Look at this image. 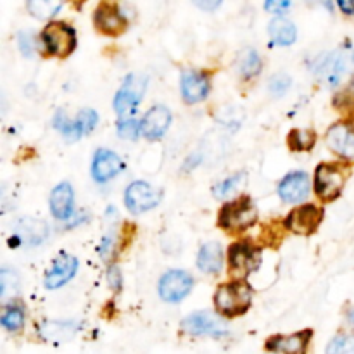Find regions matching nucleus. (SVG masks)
Masks as SVG:
<instances>
[{
    "label": "nucleus",
    "mask_w": 354,
    "mask_h": 354,
    "mask_svg": "<svg viewBox=\"0 0 354 354\" xmlns=\"http://www.w3.org/2000/svg\"><path fill=\"white\" fill-rule=\"evenodd\" d=\"M265 9L268 12L277 14V16H282L290 9V0H266Z\"/></svg>",
    "instance_id": "obj_36"
},
{
    "label": "nucleus",
    "mask_w": 354,
    "mask_h": 354,
    "mask_svg": "<svg viewBox=\"0 0 354 354\" xmlns=\"http://www.w3.org/2000/svg\"><path fill=\"white\" fill-rule=\"evenodd\" d=\"M261 265V252L252 242L241 241L235 242L228 249V266H230V275L235 279H244L251 275L252 272Z\"/></svg>",
    "instance_id": "obj_6"
},
{
    "label": "nucleus",
    "mask_w": 354,
    "mask_h": 354,
    "mask_svg": "<svg viewBox=\"0 0 354 354\" xmlns=\"http://www.w3.org/2000/svg\"><path fill=\"white\" fill-rule=\"evenodd\" d=\"M197 266L201 272L209 273V275H216L221 272L223 266V249L218 242H207L201 248L199 256H197Z\"/></svg>",
    "instance_id": "obj_21"
},
{
    "label": "nucleus",
    "mask_w": 354,
    "mask_h": 354,
    "mask_svg": "<svg viewBox=\"0 0 354 354\" xmlns=\"http://www.w3.org/2000/svg\"><path fill=\"white\" fill-rule=\"evenodd\" d=\"M183 330L189 332L192 335H211V337H221L227 334V328L218 318L213 315L206 313V311H199V313H192L182 322Z\"/></svg>",
    "instance_id": "obj_12"
},
{
    "label": "nucleus",
    "mask_w": 354,
    "mask_h": 354,
    "mask_svg": "<svg viewBox=\"0 0 354 354\" xmlns=\"http://www.w3.org/2000/svg\"><path fill=\"white\" fill-rule=\"evenodd\" d=\"M97 121H99V116H97L95 111H93V109H83V111H80V113H78L75 123H76V127H78L80 133L86 135V133H90L93 128H95Z\"/></svg>",
    "instance_id": "obj_31"
},
{
    "label": "nucleus",
    "mask_w": 354,
    "mask_h": 354,
    "mask_svg": "<svg viewBox=\"0 0 354 354\" xmlns=\"http://www.w3.org/2000/svg\"><path fill=\"white\" fill-rule=\"evenodd\" d=\"M328 354H354V334H341L327 346Z\"/></svg>",
    "instance_id": "obj_29"
},
{
    "label": "nucleus",
    "mask_w": 354,
    "mask_h": 354,
    "mask_svg": "<svg viewBox=\"0 0 354 354\" xmlns=\"http://www.w3.org/2000/svg\"><path fill=\"white\" fill-rule=\"evenodd\" d=\"M180 88L187 104L203 102L209 95V76L199 71H185L180 82Z\"/></svg>",
    "instance_id": "obj_14"
},
{
    "label": "nucleus",
    "mask_w": 354,
    "mask_h": 354,
    "mask_svg": "<svg viewBox=\"0 0 354 354\" xmlns=\"http://www.w3.org/2000/svg\"><path fill=\"white\" fill-rule=\"evenodd\" d=\"M124 168V162L121 161L120 156L114 154L113 151L107 149H100L93 156V165H92V175L93 180L99 183L109 182L111 178L118 175L121 169Z\"/></svg>",
    "instance_id": "obj_15"
},
{
    "label": "nucleus",
    "mask_w": 354,
    "mask_h": 354,
    "mask_svg": "<svg viewBox=\"0 0 354 354\" xmlns=\"http://www.w3.org/2000/svg\"><path fill=\"white\" fill-rule=\"evenodd\" d=\"M327 145L332 152L344 159H354V128L337 123L328 128Z\"/></svg>",
    "instance_id": "obj_16"
},
{
    "label": "nucleus",
    "mask_w": 354,
    "mask_h": 354,
    "mask_svg": "<svg viewBox=\"0 0 354 354\" xmlns=\"http://www.w3.org/2000/svg\"><path fill=\"white\" fill-rule=\"evenodd\" d=\"M93 24L106 37H120L128 30V19L114 0H102L93 12Z\"/></svg>",
    "instance_id": "obj_7"
},
{
    "label": "nucleus",
    "mask_w": 354,
    "mask_h": 354,
    "mask_svg": "<svg viewBox=\"0 0 354 354\" xmlns=\"http://www.w3.org/2000/svg\"><path fill=\"white\" fill-rule=\"evenodd\" d=\"M107 282H109V287L114 290V292L121 290V286H123V277H121L120 268H118L116 265L109 266V270H107Z\"/></svg>",
    "instance_id": "obj_37"
},
{
    "label": "nucleus",
    "mask_w": 354,
    "mask_h": 354,
    "mask_svg": "<svg viewBox=\"0 0 354 354\" xmlns=\"http://www.w3.org/2000/svg\"><path fill=\"white\" fill-rule=\"evenodd\" d=\"M348 180V171L342 165L324 162L315 171V192L322 203H332L341 196L344 183Z\"/></svg>",
    "instance_id": "obj_4"
},
{
    "label": "nucleus",
    "mask_w": 354,
    "mask_h": 354,
    "mask_svg": "<svg viewBox=\"0 0 354 354\" xmlns=\"http://www.w3.org/2000/svg\"><path fill=\"white\" fill-rule=\"evenodd\" d=\"M17 41H19V48H21V52H23V55L31 57V55H33V50H35L33 38H31V35L30 33H19Z\"/></svg>",
    "instance_id": "obj_38"
},
{
    "label": "nucleus",
    "mask_w": 354,
    "mask_h": 354,
    "mask_svg": "<svg viewBox=\"0 0 354 354\" xmlns=\"http://www.w3.org/2000/svg\"><path fill=\"white\" fill-rule=\"evenodd\" d=\"M280 199L286 203H301L310 196V178L306 173L296 171L287 175L279 185Z\"/></svg>",
    "instance_id": "obj_17"
},
{
    "label": "nucleus",
    "mask_w": 354,
    "mask_h": 354,
    "mask_svg": "<svg viewBox=\"0 0 354 354\" xmlns=\"http://www.w3.org/2000/svg\"><path fill=\"white\" fill-rule=\"evenodd\" d=\"M16 232L24 242L31 245H38L47 239L48 235V227L44 221L31 220V218H23V220L17 221Z\"/></svg>",
    "instance_id": "obj_23"
},
{
    "label": "nucleus",
    "mask_w": 354,
    "mask_h": 354,
    "mask_svg": "<svg viewBox=\"0 0 354 354\" xmlns=\"http://www.w3.org/2000/svg\"><path fill=\"white\" fill-rule=\"evenodd\" d=\"M142 123V135L147 140H159L171 124V111L166 106H154L147 111Z\"/></svg>",
    "instance_id": "obj_13"
},
{
    "label": "nucleus",
    "mask_w": 354,
    "mask_h": 354,
    "mask_svg": "<svg viewBox=\"0 0 354 354\" xmlns=\"http://www.w3.org/2000/svg\"><path fill=\"white\" fill-rule=\"evenodd\" d=\"M161 201V194L156 189H152L145 182H135L124 192V204L133 214L145 213L156 207Z\"/></svg>",
    "instance_id": "obj_10"
},
{
    "label": "nucleus",
    "mask_w": 354,
    "mask_h": 354,
    "mask_svg": "<svg viewBox=\"0 0 354 354\" xmlns=\"http://www.w3.org/2000/svg\"><path fill=\"white\" fill-rule=\"evenodd\" d=\"M339 9L348 16H354V0H337Z\"/></svg>",
    "instance_id": "obj_40"
},
{
    "label": "nucleus",
    "mask_w": 354,
    "mask_h": 354,
    "mask_svg": "<svg viewBox=\"0 0 354 354\" xmlns=\"http://www.w3.org/2000/svg\"><path fill=\"white\" fill-rule=\"evenodd\" d=\"M322 220H324V209L315 204H304V206L296 207L287 214L286 225L287 230L294 232L297 235H311L318 230Z\"/></svg>",
    "instance_id": "obj_9"
},
{
    "label": "nucleus",
    "mask_w": 354,
    "mask_h": 354,
    "mask_svg": "<svg viewBox=\"0 0 354 354\" xmlns=\"http://www.w3.org/2000/svg\"><path fill=\"white\" fill-rule=\"evenodd\" d=\"M258 220V209L251 197H241L237 201L223 204L218 214V225L227 234H242Z\"/></svg>",
    "instance_id": "obj_1"
},
{
    "label": "nucleus",
    "mask_w": 354,
    "mask_h": 354,
    "mask_svg": "<svg viewBox=\"0 0 354 354\" xmlns=\"http://www.w3.org/2000/svg\"><path fill=\"white\" fill-rule=\"evenodd\" d=\"M310 3H320L324 6L327 10H332V0H308Z\"/></svg>",
    "instance_id": "obj_41"
},
{
    "label": "nucleus",
    "mask_w": 354,
    "mask_h": 354,
    "mask_svg": "<svg viewBox=\"0 0 354 354\" xmlns=\"http://www.w3.org/2000/svg\"><path fill=\"white\" fill-rule=\"evenodd\" d=\"M290 85H292V80H290V76L275 75L272 78V82H270V92H272V95H275V97H282V95H286V92L290 88Z\"/></svg>",
    "instance_id": "obj_34"
},
{
    "label": "nucleus",
    "mask_w": 354,
    "mask_h": 354,
    "mask_svg": "<svg viewBox=\"0 0 354 354\" xmlns=\"http://www.w3.org/2000/svg\"><path fill=\"white\" fill-rule=\"evenodd\" d=\"M351 322H353V324H354V311H353V313H351Z\"/></svg>",
    "instance_id": "obj_42"
},
{
    "label": "nucleus",
    "mask_w": 354,
    "mask_h": 354,
    "mask_svg": "<svg viewBox=\"0 0 354 354\" xmlns=\"http://www.w3.org/2000/svg\"><path fill=\"white\" fill-rule=\"evenodd\" d=\"M261 66L263 62L254 48H244V50L239 54L237 71L244 80H249L252 78V76L258 75V73L261 71Z\"/></svg>",
    "instance_id": "obj_25"
},
{
    "label": "nucleus",
    "mask_w": 354,
    "mask_h": 354,
    "mask_svg": "<svg viewBox=\"0 0 354 354\" xmlns=\"http://www.w3.org/2000/svg\"><path fill=\"white\" fill-rule=\"evenodd\" d=\"M17 290V277L14 275L10 270H2L0 273V294L6 299L9 296V292H16Z\"/></svg>",
    "instance_id": "obj_33"
},
{
    "label": "nucleus",
    "mask_w": 354,
    "mask_h": 354,
    "mask_svg": "<svg viewBox=\"0 0 354 354\" xmlns=\"http://www.w3.org/2000/svg\"><path fill=\"white\" fill-rule=\"evenodd\" d=\"M78 325L69 324V322H45L40 325V335L47 341L66 342L75 337Z\"/></svg>",
    "instance_id": "obj_24"
},
{
    "label": "nucleus",
    "mask_w": 354,
    "mask_h": 354,
    "mask_svg": "<svg viewBox=\"0 0 354 354\" xmlns=\"http://www.w3.org/2000/svg\"><path fill=\"white\" fill-rule=\"evenodd\" d=\"M287 144L290 151H311L317 144V133L313 130H292L287 137Z\"/></svg>",
    "instance_id": "obj_27"
},
{
    "label": "nucleus",
    "mask_w": 354,
    "mask_h": 354,
    "mask_svg": "<svg viewBox=\"0 0 354 354\" xmlns=\"http://www.w3.org/2000/svg\"><path fill=\"white\" fill-rule=\"evenodd\" d=\"M335 106L339 109L346 111V113H351L354 109V83L348 90H344V92H341L335 97Z\"/></svg>",
    "instance_id": "obj_35"
},
{
    "label": "nucleus",
    "mask_w": 354,
    "mask_h": 354,
    "mask_svg": "<svg viewBox=\"0 0 354 354\" xmlns=\"http://www.w3.org/2000/svg\"><path fill=\"white\" fill-rule=\"evenodd\" d=\"M76 270H78V261H76L75 256L61 254L55 259L47 275H45V287L50 290L59 289L75 277Z\"/></svg>",
    "instance_id": "obj_18"
},
{
    "label": "nucleus",
    "mask_w": 354,
    "mask_h": 354,
    "mask_svg": "<svg viewBox=\"0 0 354 354\" xmlns=\"http://www.w3.org/2000/svg\"><path fill=\"white\" fill-rule=\"evenodd\" d=\"M268 31L273 44L280 45V47H289V45H292L297 38V30L296 26H294L292 21L286 19V17L282 16H277L275 19L270 23Z\"/></svg>",
    "instance_id": "obj_22"
},
{
    "label": "nucleus",
    "mask_w": 354,
    "mask_h": 354,
    "mask_svg": "<svg viewBox=\"0 0 354 354\" xmlns=\"http://www.w3.org/2000/svg\"><path fill=\"white\" fill-rule=\"evenodd\" d=\"M194 279L182 270H171L159 282V296L168 303H178L192 290Z\"/></svg>",
    "instance_id": "obj_11"
},
{
    "label": "nucleus",
    "mask_w": 354,
    "mask_h": 354,
    "mask_svg": "<svg viewBox=\"0 0 354 354\" xmlns=\"http://www.w3.org/2000/svg\"><path fill=\"white\" fill-rule=\"evenodd\" d=\"M64 0H26V9L37 19H50L61 10Z\"/></svg>",
    "instance_id": "obj_26"
},
{
    "label": "nucleus",
    "mask_w": 354,
    "mask_h": 354,
    "mask_svg": "<svg viewBox=\"0 0 354 354\" xmlns=\"http://www.w3.org/2000/svg\"><path fill=\"white\" fill-rule=\"evenodd\" d=\"M252 289L245 282H232L218 287L214 306L223 317H241L251 308Z\"/></svg>",
    "instance_id": "obj_2"
},
{
    "label": "nucleus",
    "mask_w": 354,
    "mask_h": 354,
    "mask_svg": "<svg viewBox=\"0 0 354 354\" xmlns=\"http://www.w3.org/2000/svg\"><path fill=\"white\" fill-rule=\"evenodd\" d=\"M142 133V123H138L137 120H121L118 124V135L121 138H127V140H137L138 135Z\"/></svg>",
    "instance_id": "obj_32"
},
{
    "label": "nucleus",
    "mask_w": 354,
    "mask_h": 354,
    "mask_svg": "<svg viewBox=\"0 0 354 354\" xmlns=\"http://www.w3.org/2000/svg\"><path fill=\"white\" fill-rule=\"evenodd\" d=\"M311 337H313V332L304 330L297 332L292 335H275V337H270L266 342V349L268 351H277V353H304L306 351L308 344H310Z\"/></svg>",
    "instance_id": "obj_19"
},
{
    "label": "nucleus",
    "mask_w": 354,
    "mask_h": 354,
    "mask_svg": "<svg viewBox=\"0 0 354 354\" xmlns=\"http://www.w3.org/2000/svg\"><path fill=\"white\" fill-rule=\"evenodd\" d=\"M0 322H2V327L6 328V330L19 332L21 328H23V325H24L23 310H21V308H16V306L7 308V310L3 311Z\"/></svg>",
    "instance_id": "obj_28"
},
{
    "label": "nucleus",
    "mask_w": 354,
    "mask_h": 354,
    "mask_svg": "<svg viewBox=\"0 0 354 354\" xmlns=\"http://www.w3.org/2000/svg\"><path fill=\"white\" fill-rule=\"evenodd\" d=\"M75 194L69 183H59L50 194V211L57 220H68L73 214Z\"/></svg>",
    "instance_id": "obj_20"
},
{
    "label": "nucleus",
    "mask_w": 354,
    "mask_h": 354,
    "mask_svg": "<svg viewBox=\"0 0 354 354\" xmlns=\"http://www.w3.org/2000/svg\"><path fill=\"white\" fill-rule=\"evenodd\" d=\"M147 88V76L144 75H128L124 83L121 85L120 92L114 97V109L120 116L131 114L144 97Z\"/></svg>",
    "instance_id": "obj_8"
},
{
    "label": "nucleus",
    "mask_w": 354,
    "mask_h": 354,
    "mask_svg": "<svg viewBox=\"0 0 354 354\" xmlns=\"http://www.w3.org/2000/svg\"><path fill=\"white\" fill-rule=\"evenodd\" d=\"M244 178H245L244 173H237V175H232L230 178H227V180H223L221 183H218L213 190L214 197H216V199H227L228 196H232V194L239 189V185H241V182Z\"/></svg>",
    "instance_id": "obj_30"
},
{
    "label": "nucleus",
    "mask_w": 354,
    "mask_h": 354,
    "mask_svg": "<svg viewBox=\"0 0 354 354\" xmlns=\"http://www.w3.org/2000/svg\"><path fill=\"white\" fill-rule=\"evenodd\" d=\"M221 2L223 0H194V3L203 10H216Z\"/></svg>",
    "instance_id": "obj_39"
},
{
    "label": "nucleus",
    "mask_w": 354,
    "mask_h": 354,
    "mask_svg": "<svg viewBox=\"0 0 354 354\" xmlns=\"http://www.w3.org/2000/svg\"><path fill=\"white\" fill-rule=\"evenodd\" d=\"M318 75L322 76L328 86H339L346 80L354 76V48L342 47L328 54L322 61L318 68Z\"/></svg>",
    "instance_id": "obj_3"
},
{
    "label": "nucleus",
    "mask_w": 354,
    "mask_h": 354,
    "mask_svg": "<svg viewBox=\"0 0 354 354\" xmlns=\"http://www.w3.org/2000/svg\"><path fill=\"white\" fill-rule=\"evenodd\" d=\"M41 41L48 55L54 57H68L76 48L75 28L64 21H52L41 31Z\"/></svg>",
    "instance_id": "obj_5"
}]
</instances>
